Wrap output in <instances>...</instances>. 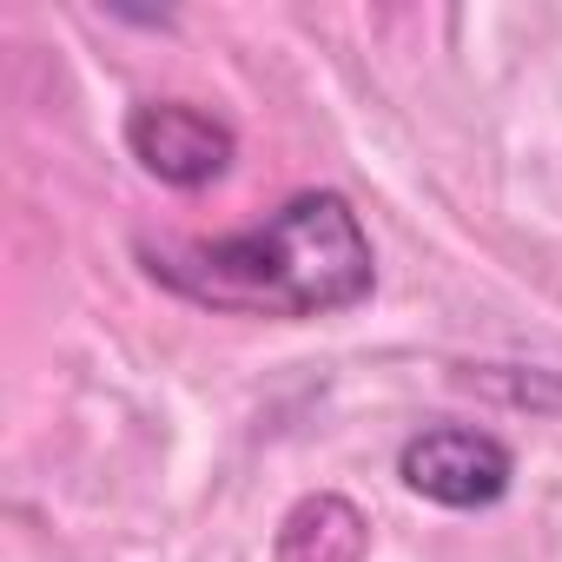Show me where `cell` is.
I'll use <instances>...</instances> for the list:
<instances>
[{"instance_id": "4", "label": "cell", "mask_w": 562, "mask_h": 562, "mask_svg": "<svg viewBox=\"0 0 562 562\" xmlns=\"http://www.w3.org/2000/svg\"><path fill=\"white\" fill-rule=\"evenodd\" d=\"M364 555H371V522L338 490L299 496L271 536V562H364Z\"/></svg>"}, {"instance_id": "1", "label": "cell", "mask_w": 562, "mask_h": 562, "mask_svg": "<svg viewBox=\"0 0 562 562\" xmlns=\"http://www.w3.org/2000/svg\"><path fill=\"white\" fill-rule=\"evenodd\" d=\"M153 285L186 305L232 318H331L371 299L378 258L358 205L345 192H299L265 225L232 238H146L139 245Z\"/></svg>"}, {"instance_id": "5", "label": "cell", "mask_w": 562, "mask_h": 562, "mask_svg": "<svg viewBox=\"0 0 562 562\" xmlns=\"http://www.w3.org/2000/svg\"><path fill=\"white\" fill-rule=\"evenodd\" d=\"M470 384H483L509 404H529V411H562V378L555 371H476Z\"/></svg>"}, {"instance_id": "2", "label": "cell", "mask_w": 562, "mask_h": 562, "mask_svg": "<svg viewBox=\"0 0 562 562\" xmlns=\"http://www.w3.org/2000/svg\"><path fill=\"white\" fill-rule=\"evenodd\" d=\"M397 476L411 496L437 509H496L516 483V457L503 437L470 424H430L397 450Z\"/></svg>"}, {"instance_id": "3", "label": "cell", "mask_w": 562, "mask_h": 562, "mask_svg": "<svg viewBox=\"0 0 562 562\" xmlns=\"http://www.w3.org/2000/svg\"><path fill=\"white\" fill-rule=\"evenodd\" d=\"M126 153L172 192H205L232 172L238 133L192 100H139L126 113Z\"/></svg>"}]
</instances>
